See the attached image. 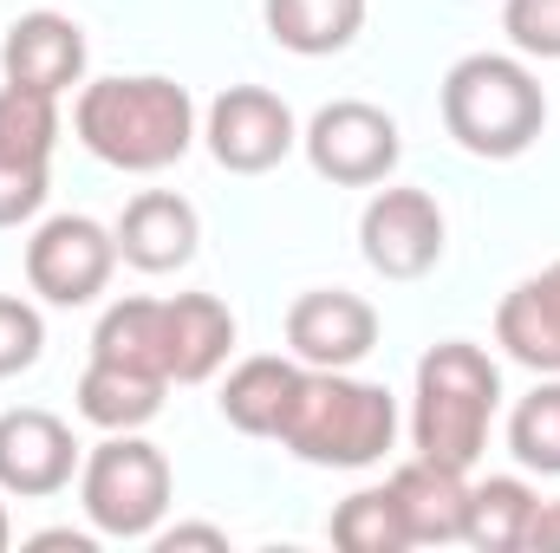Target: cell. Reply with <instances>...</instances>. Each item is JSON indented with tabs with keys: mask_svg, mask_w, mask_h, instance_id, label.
<instances>
[{
	"mask_svg": "<svg viewBox=\"0 0 560 553\" xmlns=\"http://www.w3.org/2000/svg\"><path fill=\"white\" fill-rule=\"evenodd\" d=\"M72 131L79 143L112 163V169H131V176H156L170 163L189 156L196 143V98L176 85V79H92L72 105Z\"/></svg>",
	"mask_w": 560,
	"mask_h": 553,
	"instance_id": "cell-1",
	"label": "cell"
},
{
	"mask_svg": "<svg viewBox=\"0 0 560 553\" xmlns=\"http://www.w3.org/2000/svg\"><path fill=\"white\" fill-rule=\"evenodd\" d=\"M306 469H372L398 443V398L352 372H313L300 378V398L275 436Z\"/></svg>",
	"mask_w": 560,
	"mask_h": 553,
	"instance_id": "cell-2",
	"label": "cell"
},
{
	"mask_svg": "<svg viewBox=\"0 0 560 553\" xmlns=\"http://www.w3.org/2000/svg\"><path fill=\"white\" fill-rule=\"evenodd\" d=\"M502 404V372L482 345L443 339L418 358V391H411V443L418 456L463 469L489 449V423Z\"/></svg>",
	"mask_w": 560,
	"mask_h": 553,
	"instance_id": "cell-3",
	"label": "cell"
},
{
	"mask_svg": "<svg viewBox=\"0 0 560 553\" xmlns=\"http://www.w3.org/2000/svg\"><path fill=\"white\" fill-rule=\"evenodd\" d=\"M443 131L482 163H509L548 131V92L522 59L469 52L443 72Z\"/></svg>",
	"mask_w": 560,
	"mask_h": 553,
	"instance_id": "cell-4",
	"label": "cell"
},
{
	"mask_svg": "<svg viewBox=\"0 0 560 553\" xmlns=\"http://www.w3.org/2000/svg\"><path fill=\"white\" fill-rule=\"evenodd\" d=\"M79 502L105 541H150L170 515V456L138 430H105V443L79 462Z\"/></svg>",
	"mask_w": 560,
	"mask_h": 553,
	"instance_id": "cell-5",
	"label": "cell"
},
{
	"mask_svg": "<svg viewBox=\"0 0 560 553\" xmlns=\"http://www.w3.org/2000/svg\"><path fill=\"white\" fill-rule=\"evenodd\" d=\"M300 150L313 163V176L339 183V189H372L398 169L405 138H398V118L365 105V98H332L313 111V125L300 131Z\"/></svg>",
	"mask_w": 560,
	"mask_h": 553,
	"instance_id": "cell-6",
	"label": "cell"
},
{
	"mask_svg": "<svg viewBox=\"0 0 560 553\" xmlns=\"http://www.w3.org/2000/svg\"><path fill=\"white\" fill-rule=\"evenodd\" d=\"M118 268V235L92 215H52L26 242V286L46 306H92Z\"/></svg>",
	"mask_w": 560,
	"mask_h": 553,
	"instance_id": "cell-7",
	"label": "cell"
},
{
	"mask_svg": "<svg viewBox=\"0 0 560 553\" xmlns=\"http://www.w3.org/2000/svg\"><path fill=\"white\" fill-rule=\"evenodd\" d=\"M359 255L385 280H423L443 261V209L430 189H378L359 215Z\"/></svg>",
	"mask_w": 560,
	"mask_h": 553,
	"instance_id": "cell-8",
	"label": "cell"
},
{
	"mask_svg": "<svg viewBox=\"0 0 560 553\" xmlns=\"http://www.w3.org/2000/svg\"><path fill=\"white\" fill-rule=\"evenodd\" d=\"M202 138H209V156L229 176H268L280 156L300 143V125H293L280 92H268V85H229L209 105Z\"/></svg>",
	"mask_w": 560,
	"mask_h": 553,
	"instance_id": "cell-9",
	"label": "cell"
},
{
	"mask_svg": "<svg viewBox=\"0 0 560 553\" xmlns=\"http://www.w3.org/2000/svg\"><path fill=\"white\" fill-rule=\"evenodd\" d=\"M287 345L300 365L313 372H352L359 358H372L378 345V313L372 299L359 293H339V286H313L287 306Z\"/></svg>",
	"mask_w": 560,
	"mask_h": 553,
	"instance_id": "cell-10",
	"label": "cell"
},
{
	"mask_svg": "<svg viewBox=\"0 0 560 553\" xmlns=\"http://www.w3.org/2000/svg\"><path fill=\"white\" fill-rule=\"evenodd\" d=\"M0 79L7 85H26V92H72L85 79V26L39 7V13H20L0 39Z\"/></svg>",
	"mask_w": 560,
	"mask_h": 553,
	"instance_id": "cell-11",
	"label": "cell"
},
{
	"mask_svg": "<svg viewBox=\"0 0 560 553\" xmlns=\"http://www.w3.org/2000/svg\"><path fill=\"white\" fill-rule=\"evenodd\" d=\"M79 475V443L52 411H7L0 416V489L20 502H46Z\"/></svg>",
	"mask_w": 560,
	"mask_h": 553,
	"instance_id": "cell-12",
	"label": "cell"
},
{
	"mask_svg": "<svg viewBox=\"0 0 560 553\" xmlns=\"http://www.w3.org/2000/svg\"><path fill=\"white\" fill-rule=\"evenodd\" d=\"M112 235H118V261H131L138 274H176V268L196 261L202 222L176 189H143V196L125 202Z\"/></svg>",
	"mask_w": 560,
	"mask_h": 553,
	"instance_id": "cell-13",
	"label": "cell"
},
{
	"mask_svg": "<svg viewBox=\"0 0 560 553\" xmlns=\"http://www.w3.org/2000/svg\"><path fill=\"white\" fill-rule=\"evenodd\" d=\"M495 345L535 378H560V261L515 280L495 306Z\"/></svg>",
	"mask_w": 560,
	"mask_h": 553,
	"instance_id": "cell-14",
	"label": "cell"
},
{
	"mask_svg": "<svg viewBox=\"0 0 560 553\" xmlns=\"http://www.w3.org/2000/svg\"><path fill=\"white\" fill-rule=\"evenodd\" d=\"M235 345V313L215 293H176L163 299V378L170 385H202L222 372Z\"/></svg>",
	"mask_w": 560,
	"mask_h": 553,
	"instance_id": "cell-15",
	"label": "cell"
},
{
	"mask_svg": "<svg viewBox=\"0 0 560 553\" xmlns=\"http://www.w3.org/2000/svg\"><path fill=\"white\" fill-rule=\"evenodd\" d=\"M392 495H398V515L411 528V548H450V541H463V508H469L463 469H443L430 456H411L392 475Z\"/></svg>",
	"mask_w": 560,
	"mask_h": 553,
	"instance_id": "cell-16",
	"label": "cell"
},
{
	"mask_svg": "<svg viewBox=\"0 0 560 553\" xmlns=\"http://www.w3.org/2000/svg\"><path fill=\"white\" fill-rule=\"evenodd\" d=\"M300 378H306L300 358H242L215 404L242 436H280V423H287L293 398H300Z\"/></svg>",
	"mask_w": 560,
	"mask_h": 553,
	"instance_id": "cell-17",
	"label": "cell"
},
{
	"mask_svg": "<svg viewBox=\"0 0 560 553\" xmlns=\"http://www.w3.org/2000/svg\"><path fill=\"white\" fill-rule=\"evenodd\" d=\"M261 20H268L275 46L300 52V59H326L359 39L365 0H261Z\"/></svg>",
	"mask_w": 560,
	"mask_h": 553,
	"instance_id": "cell-18",
	"label": "cell"
},
{
	"mask_svg": "<svg viewBox=\"0 0 560 553\" xmlns=\"http://www.w3.org/2000/svg\"><path fill=\"white\" fill-rule=\"evenodd\" d=\"M535 508H541V495L522 475H489V482L469 489L463 541L476 553H522L528 548V528H535Z\"/></svg>",
	"mask_w": 560,
	"mask_h": 553,
	"instance_id": "cell-19",
	"label": "cell"
},
{
	"mask_svg": "<svg viewBox=\"0 0 560 553\" xmlns=\"http://www.w3.org/2000/svg\"><path fill=\"white\" fill-rule=\"evenodd\" d=\"M163 378L131 372V365H112V358H92L85 378H79V416L98 423V430H143L150 416L163 411Z\"/></svg>",
	"mask_w": 560,
	"mask_h": 553,
	"instance_id": "cell-20",
	"label": "cell"
},
{
	"mask_svg": "<svg viewBox=\"0 0 560 553\" xmlns=\"http://www.w3.org/2000/svg\"><path fill=\"white\" fill-rule=\"evenodd\" d=\"M92 358H112V365L163 378V299H118V306H105V319L92 332Z\"/></svg>",
	"mask_w": 560,
	"mask_h": 553,
	"instance_id": "cell-21",
	"label": "cell"
},
{
	"mask_svg": "<svg viewBox=\"0 0 560 553\" xmlns=\"http://www.w3.org/2000/svg\"><path fill=\"white\" fill-rule=\"evenodd\" d=\"M332 541L346 553H405L411 548V528H405V515H398L392 482L346 495V502L332 508Z\"/></svg>",
	"mask_w": 560,
	"mask_h": 553,
	"instance_id": "cell-22",
	"label": "cell"
},
{
	"mask_svg": "<svg viewBox=\"0 0 560 553\" xmlns=\"http://www.w3.org/2000/svg\"><path fill=\"white\" fill-rule=\"evenodd\" d=\"M52 143H59V98L0 85V150L26 163H52Z\"/></svg>",
	"mask_w": 560,
	"mask_h": 553,
	"instance_id": "cell-23",
	"label": "cell"
},
{
	"mask_svg": "<svg viewBox=\"0 0 560 553\" xmlns=\"http://www.w3.org/2000/svg\"><path fill=\"white\" fill-rule=\"evenodd\" d=\"M509 449H515L522 469L560 475V378L535 385V391L515 404V416H509Z\"/></svg>",
	"mask_w": 560,
	"mask_h": 553,
	"instance_id": "cell-24",
	"label": "cell"
},
{
	"mask_svg": "<svg viewBox=\"0 0 560 553\" xmlns=\"http://www.w3.org/2000/svg\"><path fill=\"white\" fill-rule=\"evenodd\" d=\"M46 189H52V169L46 163H26V156H7L0 150V228H20L46 209Z\"/></svg>",
	"mask_w": 560,
	"mask_h": 553,
	"instance_id": "cell-25",
	"label": "cell"
},
{
	"mask_svg": "<svg viewBox=\"0 0 560 553\" xmlns=\"http://www.w3.org/2000/svg\"><path fill=\"white\" fill-rule=\"evenodd\" d=\"M502 33L515 39L522 59H560V0H509Z\"/></svg>",
	"mask_w": 560,
	"mask_h": 553,
	"instance_id": "cell-26",
	"label": "cell"
},
{
	"mask_svg": "<svg viewBox=\"0 0 560 553\" xmlns=\"http://www.w3.org/2000/svg\"><path fill=\"white\" fill-rule=\"evenodd\" d=\"M39 352H46V326H39V313H33L26 299L0 293V378L39 365Z\"/></svg>",
	"mask_w": 560,
	"mask_h": 553,
	"instance_id": "cell-27",
	"label": "cell"
},
{
	"mask_svg": "<svg viewBox=\"0 0 560 553\" xmlns=\"http://www.w3.org/2000/svg\"><path fill=\"white\" fill-rule=\"evenodd\" d=\"M156 548H163V553H176V548H215V553H229V534H222V528H163V534H156Z\"/></svg>",
	"mask_w": 560,
	"mask_h": 553,
	"instance_id": "cell-28",
	"label": "cell"
},
{
	"mask_svg": "<svg viewBox=\"0 0 560 553\" xmlns=\"http://www.w3.org/2000/svg\"><path fill=\"white\" fill-rule=\"evenodd\" d=\"M528 548H535V553H560V502H541V508H535Z\"/></svg>",
	"mask_w": 560,
	"mask_h": 553,
	"instance_id": "cell-29",
	"label": "cell"
},
{
	"mask_svg": "<svg viewBox=\"0 0 560 553\" xmlns=\"http://www.w3.org/2000/svg\"><path fill=\"white\" fill-rule=\"evenodd\" d=\"M26 548H72V553H92V534H72V528H46V534H33V541H26Z\"/></svg>",
	"mask_w": 560,
	"mask_h": 553,
	"instance_id": "cell-30",
	"label": "cell"
},
{
	"mask_svg": "<svg viewBox=\"0 0 560 553\" xmlns=\"http://www.w3.org/2000/svg\"><path fill=\"white\" fill-rule=\"evenodd\" d=\"M7 541H13V528H7V508H0V548H7Z\"/></svg>",
	"mask_w": 560,
	"mask_h": 553,
	"instance_id": "cell-31",
	"label": "cell"
}]
</instances>
